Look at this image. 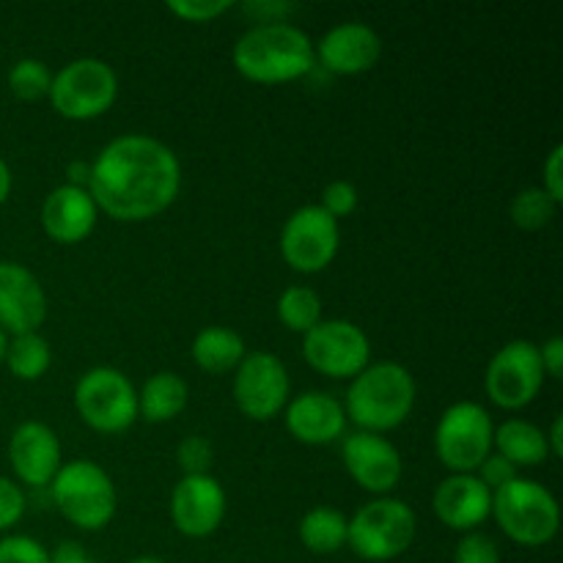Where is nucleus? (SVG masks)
I'll use <instances>...</instances> for the list:
<instances>
[{
  "mask_svg": "<svg viewBox=\"0 0 563 563\" xmlns=\"http://www.w3.org/2000/svg\"><path fill=\"white\" fill-rule=\"evenodd\" d=\"M181 165L168 143L152 135L113 137L91 159L88 192L99 212L124 223L163 214L179 198Z\"/></svg>",
  "mask_w": 563,
  "mask_h": 563,
  "instance_id": "nucleus-1",
  "label": "nucleus"
},
{
  "mask_svg": "<svg viewBox=\"0 0 563 563\" xmlns=\"http://www.w3.org/2000/svg\"><path fill=\"white\" fill-rule=\"evenodd\" d=\"M236 71L245 80L262 86H280L311 75L317 66L313 42L291 22H264L253 25L234 44Z\"/></svg>",
  "mask_w": 563,
  "mask_h": 563,
  "instance_id": "nucleus-2",
  "label": "nucleus"
},
{
  "mask_svg": "<svg viewBox=\"0 0 563 563\" xmlns=\"http://www.w3.org/2000/svg\"><path fill=\"white\" fill-rule=\"evenodd\" d=\"M416 399L418 385L410 368L396 361L368 363L350 383L344 412L357 432L385 434L399 429L410 418Z\"/></svg>",
  "mask_w": 563,
  "mask_h": 563,
  "instance_id": "nucleus-3",
  "label": "nucleus"
},
{
  "mask_svg": "<svg viewBox=\"0 0 563 563\" xmlns=\"http://www.w3.org/2000/svg\"><path fill=\"white\" fill-rule=\"evenodd\" d=\"M49 495L64 520L88 533L108 528L119 506L113 478L91 460L64 462L49 482Z\"/></svg>",
  "mask_w": 563,
  "mask_h": 563,
  "instance_id": "nucleus-4",
  "label": "nucleus"
},
{
  "mask_svg": "<svg viewBox=\"0 0 563 563\" xmlns=\"http://www.w3.org/2000/svg\"><path fill=\"white\" fill-rule=\"evenodd\" d=\"M500 531L522 548H542L559 537L561 506L544 484L517 476L493 493V515Z\"/></svg>",
  "mask_w": 563,
  "mask_h": 563,
  "instance_id": "nucleus-5",
  "label": "nucleus"
},
{
  "mask_svg": "<svg viewBox=\"0 0 563 563\" xmlns=\"http://www.w3.org/2000/svg\"><path fill=\"white\" fill-rule=\"evenodd\" d=\"M418 533V517L405 500L374 498L350 517L346 548L363 561L385 563L405 555Z\"/></svg>",
  "mask_w": 563,
  "mask_h": 563,
  "instance_id": "nucleus-6",
  "label": "nucleus"
},
{
  "mask_svg": "<svg viewBox=\"0 0 563 563\" xmlns=\"http://www.w3.org/2000/svg\"><path fill=\"white\" fill-rule=\"evenodd\" d=\"M47 99L55 113L69 121L99 119L119 99V75L108 60L75 58L53 71Z\"/></svg>",
  "mask_w": 563,
  "mask_h": 563,
  "instance_id": "nucleus-7",
  "label": "nucleus"
},
{
  "mask_svg": "<svg viewBox=\"0 0 563 563\" xmlns=\"http://www.w3.org/2000/svg\"><path fill=\"white\" fill-rule=\"evenodd\" d=\"M75 410L99 434H121L137 421V390L124 372L93 366L77 379Z\"/></svg>",
  "mask_w": 563,
  "mask_h": 563,
  "instance_id": "nucleus-8",
  "label": "nucleus"
},
{
  "mask_svg": "<svg viewBox=\"0 0 563 563\" xmlns=\"http://www.w3.org/2000/svg\"><path fill=\"white\" fill-rule=\"evenodd\" d=\"M493 416L478 401H454L434 429V451L445 471L476 473L493 454Z\"/></svg>",
  "mask_w": 563,
  "mask_h": 563,
  "instance_id": "nucleus-9",
  "label": "nucleus"
},
{
  "mask_svg": "<svg viewBox=\"0 0 563 563\" xmlns=\"http://www.w3.org/2000/svg\"><path fill=\"white\" fill-rule=\"evenodd\" d=\"M302 357L330 379H355L372 363L366 330L346 319H322L302 335Z\"/></svg>",
  "mask_w": 563,
  "mask_h": 563,
  "instance_id": "nucleus-10",
  "label": "nucleus"
},
{
  "mask_svg": "<svg viewBox=\"0 0 563 563\" xmlns=\"http://www.w3.org/2000/svg\"><path fill=\"white\" fill-rule=\"evenodd\" d=\"M341 247V223L319 203L295 209L280 231V256L295 273L317 275L335 262Z\"/></svg>",
  "mask_w": 563,
  "mask_h": 563,
  "instance_id": "nucleus-11",
  "label": "nucleus"
},
{
  "mask_svg": "<svg viewBox=\"0 0 563 563\" xmlns=\"http://www.w3.org/2000/svg\"><path fill=\"white\" fill-rule=\"evenodd\" d=\"M542 361H539V346L533 341L515 339L500 346L484 372V390L489 401L500 410H522L531 405L544 388Z\"/></svg>",
  "mask_w": 563,
  "mask_h": 563,
  "instance_id": "nucleus-12",
  "label": "nucleus"
},
{
  "mask_svg": "<svg viewBox=\"0 0 563 563\" xmlns=\"http://www.w3.org/2000/svg\"><path fill=\"white\" fill-rule=\"evenodd\" d=\"M291 379L284 361L267 350L247 352L234 372V401L251 421H273L286 410Z\"/></svg>",
  "mask_w": 563,
  "mask_h": 563,
  "instance_id": "nucleus-13",
  "label": "nucleus"
},
{
  "mask_svg": "<svg viewBox=\"0 0 563 563\" xmlns=\"http://www.w3.org/2000/svg\"><path fill=\"white\" fill-rule=\"evenodd\" d=\"M341 460L352 482L366 493L385 498L394 493L401 482V454L385 434L352 432L341 445Z\"/></svg>",
  "mask_w": 563,
  "mask_h": 563,
  "instance_id": "nucleus-14",
  "label": "nucleus"
},
{
  "mask_svg": "<svg viewBox=\"0 0 563 563\" xmlns=\"http://www.w3.org/2000/svg\"><path fill=\"white\" fill-rule=\"evenodd\" d=\"M225 489L212 473L207 476H181L170 493V520L187 539H207L220 528L225 517Z\"/></svg>",
  "mask_w": 563,
  "mask_h": 563,
  "instance_id": "nucleus-15",
  "label": "nucleus"
},
{
  "mask_svg": "<svg viewBox=\"0 0 563 563\" xmlns=\"http://www.w3.org/2000/svg\"><path fill=\"white\" fill-rule=\"evenodd\" d=\"M47 319L44 286L25 264L0 262V330L5 335L38 333Z\"/></svg>",
  "mask_w": 563,
  "mask_h": 563,
  "instance_id": "nucleus-16",
  "label": "nucleus"
},
{
  "mask_svg": "<svg viewBox=\"0 0 563 563\" xmlns=\"http://www.w3.org/2000/svg\"><path fill=\"white\" fill-rule=\"evenodd\" d=\"M317 64L330 75L355 77L372 71L383 58V38L366 22H341L313 44Z\"/></svg>",
  "mask_w": 563,
  "mask_h": 563,
  "instance_id": "nucleus-17",
  "label": "nucleus"
},
{
  "mask_svg": "<svg viewBox=\"0 0 563 563\" xmlns=\"http://www.w3.org/2000/svg\"><path fill=\"white\" fill-rule=\"evenodd\" d=\"M9 465L14 476L27 487H49L60 471V440L47 423L25 421L9 438Z\"/></svg>",
  "mask_w": 563,
  "mask_h": 563,
  "instance_id": "nucleus-18",
  "label": "nucleus"
},
{
  "mask_svg": "<svg viewBox=\"0 0 563 563\" xmlns=\"http://www.w3.org/2000/svg\"><path fill=\"white\" fill-rule=\"evenodd\" d=\"M432 509L445 528L471 533L493 515V493L478 482L476 473H451L434 489Z\"/></svg>",
  "mask_w": 563,
  "mask_h": 563,
  "instance_id": "nucleus-19",
  "label": "nucleus"
},
{
  "mask_svg": "<svg viewBox=\"0 0 563 563\" xmlns=\"http://www.w3.org/2000/svg\"><path fill=\"white\" fill-rule=\"evenodd\" d=\"M99 209L86 187L60 185L42 203V229L58 245H80L93 234Z\"/></svg>",
  "mask_w": 563,
  "mask_h": 563,
  "instance_id": "nucleus-20",
  "label": "nucleus"
},
{
  "mask_svg": "<svg viewBox=\"0 0 563 563\" xmlns=\"http://www.w3.org/2000/svg\"><path fill=\"white\" fill-rule=\"evenodd\" d=\"M286 429L302 445H328L344 438L346 412L335 396L306 390L286 405Z\"/></svg>",
  "mask_w": 563,
  "mask_h": 563,
  "instance_id": "nucleus-21",
  "label": "nucleus"
},
{
  "mask_svg": "<svg viewBox=\"0 0 563 563\" xmlns=\"http://www.w3.org/2000/svg\"><path fill=\"white\" fill-rule=\"evenodd\" d=\"M190 385L176 372H157L137 390V418L148 423H170L187 410Z\"/></svg>",
  "mask_w": 563,
  "mask_h": 563,
  "instance_id": "nucleus-22",
  "label": "nucleus"
},
{
  "mask_svg": "<svg viewBox=\"0 0 563 563\" xmlns=\"http://www.w3.org/2000/svg\"><path fill=\"white\" fill-rule=\"evenodd\" d=\"M493 451L504 456L506 462L520 471V467H539L550 460L548 434L531 421L522 418H509V421L498 423L493 434Z\"/></svg>",
  "mask_w": 563,
  "mask_h": 563,
  "instance_id": "nucleus-23",
  "label": "nucleus"
},
{
  "mask_svg": "<svg viewBox=\"0 0 563 563\" xmlns=\"http://www.w3.org/2000/svg\"><path fill=\"white\" fill-rule=\"evenodd\" d=\"M190 355L201 372L229 374L236 372L242 357L247 355V346L236 330L225 328V324H209V328H201L196 333Z\"/></svg>",
  "mask_w": 563,
  "mask_h": 563,
  "instance_id": "nucleus-24",
  "label": "nucleus"
},
{
  "mask_svg": "<svg viewBox=\"0 0 563 563\" xmlns=\"http://www.w3.org/2000/svg\"><path fill=\"white\" fill-rule=\"evenodd\" d=\"M346 528H350V517H344V511L333 506H313L302 515L297 533L308 553L333 555L346 548Z\"/></svg>",
  "mask_w": 563,
  "mask_h": 563,
  "instance_id": "nucleus-25",
  "label": "nucleus"
},
{
  "mask_svg": "<svg viewBox=\"0 0 563 563\" xmlns=\"http://www.w3.org/2000/svg\"><path fill=\"white\" fill-rule=\"evenodd\" d=\"M3 361L16 379L36 383L53 366V350H49V344L38 333L11 335Z\"/></svg>",
  "mask_w": 563,
  "mask_h": 563,
  "instance_id": "nucleus-26",
  "label": "nucleus"
},
{
  "mask_svg": "<svg viewBox=\"0 0 563 563\" xmlns=\"http://www.w3.org/2000/svg\"><path fill=\"white\" fill-rule=\"evenodd\" d=\"M322 297L311 286H289V289L280 291L278 306H275L280 324L300 335H306L308 330L322 322Z\"/></svg>",
  "mask_w": 563,
  "mask_h": 563,
  "instance_id": "nucleus-27",
  "label": "nucleus"
},
{
  "mask_svg": "<svg viewBox=\"0 0 563 563\" xmlns=\"http://www.w3.org/2000/svg\"><path fill=\"white\" fill-rule=\"evenodd\" d=\"M559 203L542 187H526L511 198V223L522 231H542L555 220Z\"/></svg>",
  "mask_w": 563,
  "mask_h": 563,
  "instance_id": "nucleus-28",
  "label": "nucleus"
},
{
  "mask_svg": "<svg viewBox=\"0 0 563 563\" xmlns=\"http://www.w3.org/2000/svg\"><path fill=\"white\" fill-rule=\"evenodd\" d=\"M5 80H9L11 93L16 99H22V102H36V99H47L49 86H53V71H49V66L44 60L20 58L11 64Z\"/></svg>",
  "mask_w": 563,
  "mask_h": 563,
  "instance_id": "nucleus-29",
  "label": "nucleus"
},
{
  "mask_svg": "<svg viewBox=\"0 0 563 563\" xmlns=\"http://www.w3.org/2000/svg\"><path fill=\"white\" fill-rule=\"evenodd\" d=\"M212 443L203 434H190L176 449V462L181 467V476H207L209 467H212Z\"/></svg>",
  "mask_w": 563,
  "mask_h": 563,
  "instance_id": "nucleus-30",
  "label": "nucleus"
},
{
  "mask_svg": "<svg viewBox=\"0 0 563 563\" xmlns=\"http://www.w3.org/2000/svg\"><path fill=\"white\" fill-rule=\"evenodd\" d=\"M165 9L174 16H179V20L203 25V22H214L223 14H229L234 3L231 0H168Z\"/></svg>",
  "mask_w": 563,
  "mask_h": 563,
  "instance_id": "nucleus-31",
  "label": "nucleus"
},
{
  "mask_svg": "<svg viewBox=\"0 0 563 563\" xmlns=\"http://www.w3.org/2000/svg\"><path fill=\"white\" fill-rule=\"evenodd\" d=\"M0 563H49V550L33 537L11 533L0 539Z\"/></svg>",
  "mask_w": 563,
  "mask_h": 563,
  "instance_id": "nucleus-32",
  "label": "nucleus"
},
{
  "mask_svg": "<svg viewBox=\"0 0 563 563\" xmlns=\"http://www.w3.org/2000/svg\"><path fill=\"white\" fill-rule=\"evenodd\" d=\"M454 563H500V550L487 533H462L460 544L454 550Z\"/></svg>",
  "mask_w": 563,
  "mask_h": 563,
  "instance_id": "nucleus-33",
  "label": "nucleus"
},
{
  "mask_svg": "<svg viewBox=\"0 0 563 563\" xmlns=\"http://www.w3.org/2000/svg\"><path fill=\"white\" fill-rule=\"evenodd\" d=\"M357 201H361V196H357V187L346 179H335L324 187L319 207H322L330 218L339 220L341 223V220L350 218V214L355 212Z\"/></svg>",
  "mask_w": 563,
  "mask_h": 563,
  "instance_id": "nucleus-34",
  "label": "nucleus"
},
{
  "mask_svg": "<svg viewBox=\"0 0 563 563\" xmlns=\"http://www.w3.org/2000/svg\"><path fill=\"white\" fill-rule=\"evenodd\" d=\"M25 493H22L20 484H14V478L0 476V531H9L25 515Z\"/></svg>",
  "mask_w": 563,
  "mask_h": 563,
  "instance_id": "nucleus-35",
  "label": "nucleus"
},
{
  "mask_svg": "<svg viewBox=\"0 0 563 563\" xmlns=\"http://www.w3.org/2000/svg\"><path fill=\"white\" fill-rule=\"evenodd\" d=\"M476 476H478V482L489 489V493H498L500 487H506L509 482H515V478L520 476V471H517L511 462H506L504 456H498L493 451V454L482 462V467L476 471Z\"/></svg>",
  "mask_w": 563,
  "mask_h": 563,
  "instance_id": "nucleus-36",
  "label": "nucleus"
},
{
  "mask_svg": "<svg viewBox=\"0 0 563 563\" xmlns=\"http://www.w3.org/2000/svg\"><path fill=\"white\" fill-rule=\"evenodd\" d=\"M542 190L561 207L563 201V146L555 143L542 165Z\"/></svg>",
  "mask_w": 563,
  "mask_h": 563,
  "instance_id": "nucleus-37",
  "label": "nucleus"
},
{
  "mask_svg": "<svg viewBox=\"0 0 563 563\" xmlns=\"http://www.w3.org/2000/svg\"><path fill=\"white\" fill-rule=\"evenodd\" d=\"M539 361H542L544 377H550V379L563 377V339L561 335H550V339L539 346Z\"/></svg>",
  "mask_w": 563,
  "mask_h": 563,
  "instance_id": "nucleus-38",
  "label": "nucleus"
},
{
  "mask_svg": "<svg viewBox=\"0 0 563 563\" xmlns=\"http://www.w3.org/2000/svg\"><path fill=\"white\" fill-rule=\"evenodd\" d=\"M245 11L256 16L258 25H264V22H286V16L295 11V5L284 3V0H273V3L258 0V3H245Z\"/></svg>",
  "mask_w": 563,
  "mask_h": 563,
  "instance_id": "nucleus-39",
  "label": "nucleus"
},
{
  "mask_svg": "<svg viewBox=\"0 0 563 563\" xmlns=\"http://www.w3.org/2000/svg\"><path fill=\"white\" fill-rule=\"evenodd\" d=\"M49 563H99V561H93L80 542H60L58 548L49 553Z\"/></svg>",
  "mask_w": 563,
  "mask_h": 563,
  "instance_id": "nucleus-40",
  "label": "nucleus"
},
{
  "mask_svg": "<svg viewBox=\"0 0 563 563\" xmlns=\"http://www.w3.org/2000/svg\"><path fill=\"white\" fill-rule=\"evenodd\" d=\"M88 179H91V163H80V159L69 163V168H66V185L86 187L88 190Z\"/></svg>",
  "mask_w": 563,
  "mask_h": 563,
  "instance_id": "nucleus-41",
  "label": "nucleus"
},
{
  "mask_svg": "<svg viewBox=\"0 0 563 563\" xmlns=\"http://www.w3.org/2000/svg\"><path fill=\"white\" fill-rule=\"evenodd\" d=\"M548 449H550V456H555V460H561L563 456V418H553V427H550V434H548Z\"/></svg>",
  "mask_w": 563,
  "mask_h": 563,
  "instance_id": "nucleus-42",
  "label": "nucleus"
},
{
  "mask_svg": "<svg viewBox=\"0 0 563 563\" xmlns=\"http://www.w3.org/2000/svg\"><path fill=\"white\" fill-rule=\"evenodd\" d=\"M11 185H14V176H11L9 163H5V159L0 157V207H3V203L9 201Z\"/></svg>",
  "mask_w": 563,
  "mask_h": 563,
  "instance_id": "nucleus-43",
  "label": "nucleus"
},
{
  "mask_svg": "<svg viewBox=\"0 0 563 563\" xmlns=\"http://www.w3.org/2000/svg\"><path fill=\"white\" fill-rule=\"evenodd\" d=\"M130 563H165L163 559H154V555H137V559H132Z\"/></svg>",
  "mask_w": 563,
  "mask_h": 563,
  "instance_id": "nucleus-44",
  "label": "nucleus"
},
{
  "mask_svg": "<svg viewBox=\"0 0 563 563\" xmlns=\"http://www.w3.org/2000/svg\"><path fill=\"white\" fill-rule=\"evenodd\" d=\"M5 346H9V335L0 330V363H3V357H5Z\"/></svg>",
  "mask_w": 563,
  "mask_h": 563,
  "instance_id": "nucleus-45",
  "label": "nucleus"
}]
</instances>
